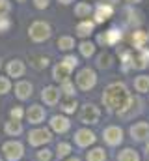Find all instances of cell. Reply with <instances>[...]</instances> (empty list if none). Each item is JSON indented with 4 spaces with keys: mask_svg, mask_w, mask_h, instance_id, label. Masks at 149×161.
I'll return each instance as SVG.
<instances>
[{
    "mask_svg": "<svg viewBox=\"0 0 149 161\" xmlns=\"http://www.w3.org/2000/svg\"><path fill=\"white\" fill-rule=\"evenodd\" d=\"M131 94L127 90V86L123 82H112L110 86H106L105 94H103V103L105 107L112 113H119L125 114L129 105H131Z\"/></svg>",
    "mask_w": 149,
    "mask_h": 161,
    "instance_id": "1",
    "label": "cell"
},
{
    "mask_svg": "<svg viewBox=\"0 0 149 161\" xmlns=\"http://www.w3.org/2000/svg\"><path fill=\"white\" fill-rule=\"evenodd\" d=\"M50 34H52V28H50V25L45 23V21H36V23H32L30 28H28L30 40L36 41V43H41V41L49 40Z\"/></svg>",
    "mask_w": 149,
    "mask_h": 161,
    "instance_id": "2",
    "label": "cell"
},
{
    "mask_svg": "<svg viewBox=\"0 0 149 161\" xmlns=\"http://www.w3.org/2000/svg\"><path fill=\"white\" fill-rule=\"evenodd\" d=\"M76 84H78L80 90H91V88L97 84V75H95V71L90 69V68L80 69L78 75H76Z\"/></svg>",
    "mask_w": 149,
    "mask_h": 161,
    "instance_id": "3",
    "label": "cell"
},
{
    "mask_svg": "<svg viewBox=\"0 0 149 161\" xmlns=\"http://www.w3.org/2000/svg\"><path fill=\"white\" fill-rule=\"evenodd\" d=\"M2 152H4V156H6V159L8 161H19L23 158V144L21 142H17V141H9V142H6L4 146H2Z\"/></svg>",
    "mask_w": 149,
    "mask_h": 161,
    "instance_id": "4",
    "label": "cell"
},
{
    "mask_svg": "<svg viewBox=\"0 0 149 161\" xmlns=\"http://www.w3.org/2000/svg\"><path fill=\"white\" fill-rule=\"evenodd\" d=\"M99 116H101L99 109L95 105H91V103L84 105L82 111H80V122L82 124H97L99 122Z\"/></svg>",
    "mask_w": 149,
    "mask_h": 161,
    "instance_id": "5",
    "label": "cell"
},
{
    "mask_svg": "<svg viewBox=\"0 0 149 161\" xmlns=\"http://www.w3.org/2000/svg\"><path fill=\"white\" fill-rule=\"evenodd\" d=\"M50 139H52V135H50L49 129H34V131H30V135H28V142H30L32 146L47 144V142H50Z\"/></svg>",
    "mask_w": 149,
    "mask_h": 161,
    "instance_id": "6",
    "label": "cell"
},
{
    "mask_svg": "<svg viewBox=\"0 0 149 161\" xmlns=\"http://www.w3.org/2000/svg\"><path fill=\"white\" fill-rule=\"evenodd\" d=\"M103 137H105L106 144L116 146V144H119V142L123 141V131H121V127H117V125H110V127H106V129H105Z\"/></svg>",
    "mask_w": 149,
    "mask_h": 161,
    "instance_id": "7",
    "label": "cell"
},
{
    "mask_svg": "<svg viewBox=\"0 0 149 161\" xmlns=\"http://www.w3.org/2000/svg\"><path fill=\"white\" fill-rule=\"evenodd\" d=\"M112 13H114V8H112L110 4H105V2L97 4V8H95V11H93L95 23H105V21H108L112 17Z\"/></svg>",
    "mask_w": 149,
    "mask_h": 161,
    "instance_id": "8",
    "label": "cell"
},
{
    "mask_svg": "<svg viewBox=\"0 0 149 161\" xmlns=\"http://www.w3.org/2000/svg\"><path fill=\"white\" fill-rule=\"evenodd\" d=\"M6 69H8V75H9V77H15V79L23 77V75H24V71H26L24 62H23V60H19V58L9 60V62H8V66H6Z\"/></svg>",
    "mask_w": 149,
    "mask_h": 161,
    "instance_id": "9",
    "label": "cell"
},
{
    "mask_svg": "<svg viewBox=\"0 0 149 161\" xmlns=\"http://www.w3.org/2000/svg\"><path fill=\"white\" fill-rule=\"evenodd\" d=\"M74 142H76L78 146L86 148V146H90V144L95 142V135H93L90 129H78V131L74 133Z\"/></svg>",
    "mask_w": 149,
    "mask_h": 161,
    "instance_id": "10",
    "label": "cell"
},
{
    "mask_svg": "<svg viewBox=\"0 0 149 161\" xmlns=\"http://www.w3.org/2000/svg\"><path fill=\"white\" fill-rule=\"evenodd\" d=\"M71 71H73V69H71L69 66H65L64 62H60V64H56L54 69H52V79L60 80V82H65V80H69Z\"/></svg>",
    "mask_w": 149,
    "mask_h": 161,
    "instance_id": "11",
    "label": "cell"
},
{
    "mask_svg": "<svg viewBox=\"0 0 149 161\" xmlns=\"http://www.w3.org/2000/svg\"><path fill=\"white\" fill-rule=\"evenodd\" d=\"M131 66L136 68V69H144V68H147L149 66V51L142 49V51H138V54H132V58H131Z\"/></svg>",
    "mask_w": 149,
    "mask_h": 161,
    "instance_id": "12",
    "label": "cell"
},
{
    "mask_svg": "<svg viewBox=\"0 0 149 161\" xmlns=\"http://www.w3.org/2000/svg\"><path fill=\"white\" fill-rule=\"evenodd\" d=\"M41 97H43V101L47 105H56L60 101V90L56 86H47V88H43Z\"/></svg>",
    "mask_w": 149,
    "mask_h": 161,
    "instance_id": "13",
    "label": "cell"
},
{
    "mask_svg": "<svg viewBox=\"0 0 149 161\" xmlns=\"http://www.w3.org/2000/svg\"><path fill=\"white\" fill-rule=\"evenodd\" d=\"M131 135H132V139H136V141H146L149 137V125L146 122L134 124V125L131 127Z\"/></svg>",
    "mask_w": 149,
    "mask_h": 161,
    "instance_id": "14",
    "label": "cell"
},
{
    "mask_svg": "<svg viewBox=\"0 0 149 161\" xmlns=\"http://www.w3.org/2000/svg\"><path fill=\"white\" fill-rule=\"evenodd\" d=\"M26 118H28L30 124H41L45 120V109L41 105H32L26 113Z\"/></svg>",
    "mask_w": 149,
    "mask_h": 161,
    "instance_id": "15",
    "label": "cell"
},
{
    "mask_svg": "<svg viewBox=\"0 0 149 161\" xmlns=\"http://www.w3.org/2000/svg\"><path fill=\"white\" fill-rule=\"evenodd\" d=\"M32 90H34V86H32V82H28V80H21V82L15 84V96H17L19 99H28V97L32 96Z\"/></svg>",
    "mask_w": 149,
    "mask_h": 161,
    "instance_id": "16",
    "label": "cell"
},
{
    "mask_svg": "<svg viewBox=\"0 0 149 161\" xmlns=\"http://www.w3.org/2000/svg\"><path fill=\"white\" fill-rule=\"evenodd\" d=\"M50 127H52L56 133H65V131L71 127V124H69V120H67L65 116H52V118H50Z\"/></svg>",
    "mask_w": 149,
    "mask_h": 161,
    "instance_id": "17",
    "label": "cell"
},
{
    "mask_svg": "<svg viewBox=\"0 0 149 161\" xmlns=\"http://www.w3.org/2000/svg\"><path fill=\"white\" fill-rule=\"evenodd\" d=\"M147 40H149L147 32H144V30H134V32H132V45H134V49H138V51L146 49Z\"/></svg>",
    "mask_w": 149,
    "mask_h": 161,
    "instance_id": "18",
    "label": "cell"
},
{
    "mask_svg": "<svg viewBox=\"0 0 149 161\" xmlns=\"http://www.w3.org/2000/svg\"><path fill=\"white\" fill-rule=\"evenodd\" d=\"M93 28H95V23L90 21V19H84V21H80V23L76 25V34H78L80 38H88V36L93 32Z\"/></svg>",
    "mask_w": 149,
    "mask_h": 161,
    "instance_id": "19",
    "label": "cell"
},
{
    "mask_svg": "<svg viewBox=\"0 0 149 161\" xmlns=\"http://www.w3.org/2000/svg\"><path fill=\"white\" fill-rule=\"evenodd\" d=\"M119 40H121V32L117 28H110L108 32H105V36H99V41L106 45H116Z\"/></svg>",
    "mask_w": 149,
    "mask_h": 161,
    "instance_id": "20",
    "label": "cell"
},
{
    "mask_svg": "<svg viewBox=\"0 0 149 161\" xmlns=\"http://www.w3.org/2000/svg\"><path fill=\"white\" fill-rule=\"evenodd\" d=\"M91 4L90 2H78V4H74V15L76 17H90L91 15Z\"/></svg>",
    "mask_w": 149,
    "mask_h": 161,
    "instance_id": "21",
    "label": "cell"
},
{
    "mask_svg": "<svg viewBox=\"0 0 149 161\" xmlns=\"http://www.w3.org/2000/svg\"><path fill=\"white\" fill-rule=\"evenodd\" d=\"M6 133L11 135V137L21 135V133H23V125H21V122L19 120H9L8 124H6Z\"/></svg>",
    "mask_w": 149,
    "mask_h": 161,
    "instance_id": "22",
    "label": "cell"
},
{
    "mask_svg": "<svg viewBox=\"0 0 149 161\" xmlns=\"http://www.w3.org/2000/svg\"><path fill=\"white\" fill-rule=\"evenodd\" d=\"M134 88H136V92H149V77L147 75H140V77H136L134 79Z\"/></svg>",
    "mask_w": 149,
    "mask_h": 161,
    "instance_id": "23",
    "label": "cell"
},
{
    "mask_svg": "<svg viewBox=\"0 0 149 161\" xmlns=\"http://www.w3.org/2000/svg\"><path fill=\"white\" fill-rule=\"evenodd\" d=\"M117 161H140V156L136 150H131V148H125L119 156H117Z\"/></svg>",
    "mask_w": 149,
    "mask_h": 161,
    "instance_id": "24",
    "label": "cell"
},
{
    "mask_svg": "<svg viewBox=\"0 0 149 161\" xmlns=\"http://www.w3.org/2000/svg\"><path fill=\"white\" fill-rule=\"evenodd\" d=\"M58 49H62V51H71V49H74V40L71 36H62L58 40Z\"/></svg>",
    "mask_w": 149,
    "mask_h": 161,
    "instance_id": "25",
    "label": "cell"
},
{
    "mask_svg": "<svg viewBox=\"0 0 149 161\" xmlns=\"http://www.w3.org/2000/svg\"><path fill=\"white\" fill-rule=\"evenodd\" d=\"M60 107H62L64 113H74V109H76V99H74V97H65V99L60 101Z\"/></svg>",
    "mask_w": 149,
    "mask_h": 161,
    "instance_id": "26",
    "label": "cell"
},
{
    "mask_svg": "<svg viewBox=\"0 0 149 161\" xmlns=\"http://www.w3.org/2000/svg\"><path fill=\"white\" fill-rule=\"evenodd\" d=\"M86 159H88V161H105V159H106V154H105V150H103V148H95V150L88 152Z\"/></svg>",
    "mask_w": 149,
    "mask_h": 161,
    "instance_id": "27",
    "label": "cell"
},
{
    "mask_svg": "<svg viewBox=\"0 0 149 161\" xmlns=\"http://www.w3.org/2000/svg\"><path fill=\"white\" fill-rule=\"evenodd\" d=\"M78 49H80V54H82V56H86V58H90V56L95 53V45H93L91 41H82Z\"/></svg>",
    "mask_w": 149,
    "mask_h": 161,
    "instance_id": "28",
    "label": "cell"
},
{
    "mask_svg": "<svg viewBox=\"0 0 149 161\" xmlns=\"http://www.w3.org/2000/svg\"><path fill=\"white\" fill-rule=\"evenodd\" d=\"M110 60H112L110 54L103 53V54L97 58V66H99V68H103V69H105V68H110Z\"/></svg>",
    "mask_w": 149,
    "mask_h": 161,
    "instance_id": "29",
    "label": "cell"
},
{
    "mask_svg": "<svg viewBox=\"0 0 149 161\" xmlns=\"http://www.w3.org/2000/svg\"><path fill=\"white\" fill-rule=\"evenodd\" d=\"M9 28H11V19L8 15L6 17H0V34H6Z\"/></svg>",
    "mask_w": 149,
    "mask_h": 161,
    "instance_id": "30",
    "label": "cell"
},
{
    "mask_svg": "<svg viewBox=\"0 0 149 161\" xmlns=\"http://www.w3.org/2000/svg\"><path fill=\"white\" fill-rule=\"evenodd\" d=\"M62 62H64L65 66H69L71 69H74V68L78 66V58H76V56H73V54H67V56H65Z\"/></svg>",
    "mask_w": 149,
    "mask_h": 161,
    "instance_id": "31",
    "label": "cell"
},
{
    "mask_svg": "<svg viewBox=\"0 0 149 161\" xmlns=\"http://www.w3.org/2000/svg\"><path fill=\"white\" fill-rule=\"evenodd\" d=\"M69 152H71V146H69L67 142H62V144H58V158H65Z\"/></svg>",
    "mask_w": 149,
    "mask_h": 161,
    "instance_id": "32",
    "label": "cell"
},
{
    "mask_svg": "<svg viewBox=\"0 0 149 161\" xmlns=\"http://www.w3.org/2000/svg\"><path fill=\"white\" fill-rule=\"evenodd\" d=\"M9 88H11V82L8 77H0V94H6V92H9Z\"/></svg>",
    "mask_w": 149,
    "mask_h": 161,
    "instance_id": "33",
    "label": "cell"
},
{
    "mask_svg": "<svg viewBox=\"0 0 149 161\" xmlns=\"http://www.w3.org/2000/svg\"><path fill=\"white\" fill-rule=\"evenodd\" d=\"M23 114H24V113H23V109H21V107H13V109H11V113H9L11 120H21V118H23Z\"/></svg>",
    "mask_w": 149,
    "mask_h": 161,
    "instance_id": "34",
    "label": "cell"
},
{
    "mask_svg": "<svg viewBox=\"0 0 149 161\" xmlns=\"http://www.w3.org/2000/svg\"><path fill=\"white\" fill-rule=\"evenodd\" d=\"M62 90L69 96V97H73V92H74V88H73V84L69 82V80H65V82H62Z\"/></svg>",
    "mask_w": 149,
    "mask_h": 161,
    "instance_id": "35",
    "label": "cell"
},
{
    "mask_svg": "<svg viewBox=\"0 0 149 161\" xmlns=\"http://www.w3.org/2000/svg\"><path fill=\"white\" fill-rule=\"evenodd\" d=\"M9 11V2L8 0H0V17H6Z\"/></svg>",
    "mask_w": 149,
    "mask_h": 161,
    "instance_id": "36",
    "label": "cell"
},
{
    "mask_svg": "<svg viewBox=\"0 0 149 161\" xmlns=\"http://www.w3.org/2000/svg\"><path fill=\"white\" fill-rule=\"evenodd\" d=\"M37 159L39 161H50V152H49V150H41V152L37 154Z\"/></svg>",
    "mask_w": 149,
    "mask_h": 161,
    "instance_id": "37",
    "label": "cell"
},
{
    "mask_svg": "<svg viewBox=\"0 0 149 161\" xmlns=\"http://www.w3.org/2000/svg\"><path fill=\"white\" fill-rule=\"evenodd\" d=\"M49 2L50 0H34V6L37 9H45V8H49Z\"/></svg>",
    "mask_w": 149,
    "mask_h": 161,
    "instance_id": "38",
    "label": "cell"
},
{
    "mask_svg": "<svg viewBox=\"0 0 149 161\" xmlns=\"http://www.w3.org/2000/svg\"><path fill=\"white\" fill-rule=\"evenodd\" d=\"M60 4H64V6H67V4H73L74 0H58Z\"/></svg>",
    "mask_w": 149,
    "mask_h": 161,
    "instance_id": "39",
    "label": "cell"
},
{
    "mask_svg": "<svg viewBox=\"0 0 149 161\" xmlns=\"http://www.w3.org/2000/svg\"><path fill=\"white\" fill-rule=\"evenodd\" d=\"M125 2H129V4H140L142 0H125Z\"/></svg>",
    "mask_w": 149,
    "mask_h": 161,
    "instance_id": "40",
    "label": "cell"
},
{
    "mask_svg": "<svg viewBox=\"0 0 149 161\" xmlns=\"http://www.w3.org/2000/svg\"><path fill=\"white\" fill-rule=\"evenodd\" d=\"M67 161H80V159H76V158H71V159H67Z\"/></svg>",
    "mask_w": 149,
    "mask_h": 161,
    "instance_id": "41",
    "label": "cell"
},
{
    "mask_svg": "<svg viewBox=\"0 0 149 161\" xmlns=\"http://www.w3.org/2000/svg\"><path fill=\"white\" fill-rule=\"evenodd\" d=\"M17 2H21V4H23V2H26V0H17Z\"/></svg>",
    "mask_w": 149,
    "mask_h": 161,
    "instance_id": "42",
    "label": "cell"
}]
</instances>
